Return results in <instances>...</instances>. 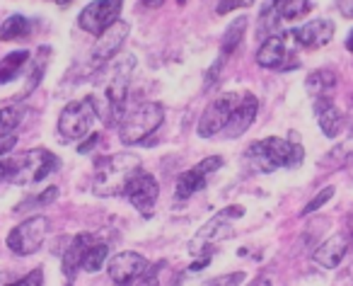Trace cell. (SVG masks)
<instances>
[{
	"label": "cell",
	"instance_id": "cell-17",
	"mask_svg": "<svg viewBox=\"0 0 353 286\" xmlns=\"http://www.w3.org/2000/svg\"><path fill=\"white\" fill-rule=\"evenodd\" d=\"M314 114H317L319 128H322L324 136H329V138H336L339 133L343 131V126H346V117H343V112L336 107L332 95H329V97H314Z\"/></svg>",
	"mask_w": 353,
	"mask_h": 286
},
{
	"label": "cell",
	"instance_id": "cell-18",
	"mask_svg": "<svg viewBox=\"0 0 353 286\" xmlns=\"http://www.w3.org/2000/svg\"><path fill=\"white\" fill-rule=\"evenodd\" d=\"M348 252V233H336L314 250V262L324 269H334L341 265L343 255Z\"/></svg>",
	"mask_w": 353,
	"mask_h": 286
},
{
	"label": "cell",
	"instance_id": "cell-39",
	"mask_svg": "<svg viewBox=\"0 0 353 286\" xmlns=\"http://www.w3.org/2000/svg\"><path fill=\"white\" fill-rule=\"evenodd\" d=\"M59 6H68V3H73V0H56Z\"/></svg>",
	"mask_w": 353,
	"mask_h": 286
},
{
	"label": "cell",
	"instance_id": "cell-11",
	"mask_svg": "<svg viewBox=\"0 0 353 286\" xmlns=\"http://www.w3.org/2000/svg\"><path fill=\"white\" fill-rule=\"evenodd\" d=\"M223 168V158L221 155H211V158L201 160L199 165H194L192 170L179 175L176 180V192L174 197L176 199H189L192 194H196L199 189H203L208 184V178H211L216 170Z\"/></svg>",
	"mask_w": 353,
	"mask_h": 286
},
{
	"label": "cell",
	"instance_id": "cell-22",
	"mask_svg": "<svg viewBox=\"0 0 353 286\" xmlns=\"http://www.w3.org/2000/svg\"><path fill=\"white\" fill-rule=\"evenodd\" d=\"M27 64H30V51H12L6 59H0V85L15 80Z\"/></svg>",
	"mask_w": 353,
	"mask_h": 286
},
{
	"label": "cell",
	"instance_id": "cell-38",
	"mask_svg": "<svg viewBox=\"0 0 353 286\" xmlns=\"http://www.w3.org/2000/svg\"><path fill=\"white\" fill-rule=\"evenodd\" d=\"M252 286H271V281H269V279H256Z\"/></svg>",
	"mask_w": 353,
	"mask_h": 286
},
{
	"label": "cell",
	"instance_id": "cell-27",
	"mask_svg": "<svg viewBox=\"0 0 353 286\" xmlns=\"http://www.w3.org/2000/svg\"><path fill=\"white\" fill-rule=\"evenodd\" d=\"M332 197H334V187H324L322 192H319L317 197H314L312 202H310L307 207H305L303 211H300V216H307V213H314V211H317V209H322L324 204H327Z\"/></svg>",
	"mask_w": 353,
	"mask_h": 286
},
{
	"label": "cell",
	"instance_id": "cell-21",
	"mask_svg": "<svg viewBox=\"0 0 353 286\" xmlns=\"http://www.w3.org/2000/svg\"><path fill=\"white\" fill-rule=\"evenodd\" d=\"M92 242V238L88 236V233H80V236L73 238V242H70L68 247H65V255H63V274L68 276V279H73L75 271L80 269V260H83V252L85 247Z\"/></svg>",
	"mask_w": 353,
	"mask_h": 286
},
{
	"label": "cell",
	"instance_id": "cell-1",
	"mask_svg": "<svg viewBox=\"0 0 353 286\" xmlns=\"http://www.w3.org/2000/svg\"><path fill=\"white\" fill-rule=\"evenodd\" d=\"M133 68H136V59L131 54L119 59L104 75V88L97 95L88 97L94 109V117L102 119L107 126H112V124H117L121 119L123 107H126L128 85H131L133 78Z\"/></svg>",
	"mask_w": 353,
	"mask_h": 286
},
{
	"label": "cell",
	"instance_id": "cell-9",
	"mask_svg": "<svg viewBox=\"0 0 353 286\" xmlns=\"http://www.w3.org/2000/svg\"><path fill=\"white\" fill-rule=\"evenodd\" d=\"M123 8V0H92L78 17L80 30H85L88 35H102L109 25L119 20Z\"/></svg>",
	"mask_w": 353,
	"mask_h": 286
},
{
	"label": "cell",
	"instance_id": "cell-25",
	"mask_svg": "<svg viewBox=\"0 0 353 286\" xmlns=\"http://www.w3.org/2000/svg\"><path fill=\"white\" fill-rule=\"evenodd\" d=\"M30 37V20L25 15H10L0 25V39L3 41H17Z\"/></svg>",
	"mask_w": 353,
	"mask_h": 286
},
{
	"label": "cell",
	"instance_id": "cell-23",
	"mask_svg": "<svg viewBox=\"0 0 353 286\" xmlns=\"http://www.w3.org/2000/svg\"><path fill=\"white\" fill-rule=\"evenodd\" d=\"M336 85V73L329 68H322V70H314L310 73L307 78V93L312 97H329V90Z\"/></svg>",
	"mask_w": 353,
	"mask_h": 286
},
{
	"label": "cell",
	"instance_id": "cell-29",
	"mask_svg": "<svg viewBox=\"0 0 353 286\" xmlns=\"http://www.w3.org/2000/svg\"><path fill=\"white\" fill-rule=\"evenodd\" d=\"M256 0H221L216 8L218 15H225V12H232V10H240V8H250L254 6Z\"/></svg>",
	"mask_w": 353,
	"mask_h": 286
},
{
	"label": "cell",
	"instance_id": "cell-30",
	"mask_svg": "<svg viewBox=\"0 0 353 286\" xmlns=\"http://www.w3.org/2000/svg\"><path fill=\"white\" fill-rule=\"evenodd\" d=\"M10 286H44V271L37 267V269H32L27 276H22V279H15Z\"/></svg>",
	"mask_w": 353,
	"mask_h": 286
},
{
	"label": "cell",
	"instance_id": "cell-20",
	"mask_svg": "<svg viewBox=\"0 0 353 286\" xmlns=\"http://www.w3.org/2000/svg\"><path fill=\"white\" fill-rule=\"evenodd\" d=\"M245 30H247V17L245 15H240L237 20H232L230 25H228L225 35H223V39H221V59H218L221 64H225V59H230V56L240 49Z\"/></svg>",
	"mask_w": 353,
	"mask_h": 286
},
{
	"label": "cell",
	"instance_id": "cell-4",
	"mask_svg": "<svg viewBox=\"0 0 353 286\" xmlns=\"http://www.w3.org/2000/svg\"><path fill=\"white\" fill-rule=\"evenodd\" d=\"M162 119H165V109L157 102H145L141 107H136L119 126V138L126 146H136L143 138H148L150 133H155L160 128Z\"/></svg>",
	"mask_w": 353,
	"mask_h": 286
},
{
	"label": "cell",
	"instance_id": "cell-24",
	"mask_svg": "<svg viewBox=\"0 0 353 286\" xmlns=\"http://www.w3.org/2000/svg\"><path fill=\"white\" fill-rule=\"evenodd\" d=\"M109 257V247L107 242H90L83 252V260H80V269L85 271H99L104 267Z\"/></svg>",
	"mask_w": 353,
	"mask_h": 286
},
{
	"label": "cell",
	"instance_id": "cell-33",
	"mask_svg": "<svg viewBox=\"0 0 353 286\" xmlns=\"http://www.w3.org/2000/svg\"><path fill=\"white\" fill-rule=\"evenodd\" d=\"M10 175H12V160L0 158V182H3V180L10 182Z\"/></svg>",
	"mask_w": 353,
	"mask_h": 286
},
{
	"label": "cell",
	"instance_id": "cell-7",
	"mask_svg": "<svg viewBox=\"0 0 353 286\" xmlns=\"http://www.w3.org/2000/svg\"><path fill=\"white\" fill-rule=\"evenodd\" d=\"M46 233H49V218L46 216H32L27 221H22L20 226H15L8 236V247L10 252L20 257L34 255L46 240Z\"/></svg>",
	"mask_w": 353,
	"mask_h": 286
},
{
	"label": "cell",
	"instance_id": "cell-10",
	"mask_svg": "<svg viewBox=\"0 0 353 286\" xmlns=\"http://www.w3.org/2000/svg\"><path fill=\"white\" fill-rule=\"evenodd\" d=\"M245 216V209L242 207H228L223 209L221 213H216V216L211 218V221L206 223V226L201 228V231L196 233V238L192 240V255H196V250L201 245H206V242H218V240H228V238H232V218H242Z\"/></svg>",
	"mask_w": 353,
	"mask_h": 286
},
{
	"label": "cell",
	"instance_id": "cell-32",
	"mask_svg": "<svg viewBox=\"0 0 353 286\" xmlns=\"http://www.w3.org/2000/svg\"><path fill=\"white\" fill-rule=\"evenodd\" d=\"M56 197H59V189H56V187H49V189H44V192H41L39 197L34 199V204H37V207H46V204H51Z\"/></svg>",
	"mask_w": 353,
	"mask_h": 286
},
{
	"label": "cell",
	"instance_id": "cell-5",
	"mask_svg": "<svg viewBox=\"0 0 353 286\" xmlns=\"http://www.w3.org/2000/svg\"><path fill=\"white\" fill-rule=\"evenodd\" d=\"M59 170V158L51 151L32 149L20 158H12V175L10 182L15 184H37L46 180L51 173Z\"/></svg>",
	"mask_w": 353,
	"mask_h": 286
},
{
	"label": "cell",
	"instance_id": "cell-3",
	"mask_svg": "<svg viewBox=\"0 0 353 286\" xmlns=\"http://www.w3.org/2000/svg\"><path fill=\"white\" fill-rule=\"evenodd\" d=\"M143 173V163L136 153H114L97 160L94 168L92 189L99 197H121L126 192L128 182Z\"/></svg>",
	"mask_w": 353,
	"mask_h": 286
},
{
	"label": "cell",
	"instance_id": "cell-35",
	"mask_svg": "<svg viewBox=\"0 0 353 286\" xmlns=\"http://www.w3.org/2000/svg\"><path fill=\"white\" fill-rule=\"evenodd\" d=\"M94 141H97V133H90V141L88 143H83V146H80V149H78V153H90V149H92V143Z\"/></svg>",
	"mask_w": 353,
	"mask_h": 286
},
{
	"label": "cell",
	"instance_id": "cell-2",
	"mask_svg": "<svg viewBox=\"0 0 353 286\" xmlns=\"http://www.w3.org/2000/svg\"><path fill=\"white\" fill-rule=\"evenodd\" d=\"M303 160H305L303 146L279 136H269L264 141H256L247 149V163L252 165V170L266 175L281 168H290V170L300 168Z\"/></svg>",
	"mask_w": 353,
	"mask_h": 286
},
{
	"label": "cell",
	"instance_id": "cell-37",
	"mask_svg": "<svg viewBox=\"0 0 353 286\" xmlns=\"http://www.w3.org/2000/svg\"><path fill=\"white\" fill-rule=\"evenodd\" d=\"M162 3H165V0H143V6L145 8H160Z\"/></svg>",
	"mask_w": 353,
	"mask_h": 286
},
{
	"label": "cell",
	"instance_id": "cell-19",
	"mask_svg": "<svg viewBox=\"0 0 353 286\" xmlns=\"http://www.w3.org/2000/svg\"><path fill=\"white\" fill-rule=\"evenodd\" d=\"M288 59V49H285V37L271 35L264 39V44L256 51V64L261 68H281L283 61Z\"/></svg>",
	"mask_w": 353,
	"mask_h": 286
},
{
	"label": "cell",
	"instance_id": "cell-36",
	"mask_svg": "<svg viewBox=\"0 0 353 286\" xmlns=\"http://www.w3.org/2000/svg\"><path fill=\"white\" fill-rule=\"evenodd\" d=\"M12 281H15V276L10 271H0V286H10Z\"/></svg>",
	"mask_w": 353,
	"mask_h": 286
},
{
	"label": "cell",
	"instance_id": "cell-6",
	"mask_svg": "<svg viewBox=\"0 0 353 286\" xmlns=\"http://www.w3.org/2000/svg\"><path fill=\"white\" fill-rule=\"evenodd\" d=\"M94 109L90 104V99H75V102L65 104L63 112L59 117V136L61 141H80V138L90 136V128L94 122Z\"/></svg>",
	"mask_w": 353,
	"mask_h": 286
},
{
	"label": "cell",
	"instance_id": "cell-34",
	"mask_svg": "<svg viewBox=\"0 0 353 286\" xmlns=\"http://www.w3.org/2000/svg\"><path fill=\"white\" fill-rule=\"evenodd\" d=\"M339 10H341V15L346 17V20H351L353 17V0H336Z\"/></svg>",
	"mask_w": 353,
	"mask_h": 286
},
{
	"label": "cell",
	"instance_id": "cell-16",
	"mask_svg": "<svg viewBox=\"0 0 353 286\" xmlns=\"http://www.w3.org/2000/svg\"><path fill=\"white\" fill-rule=\"evenodd\" d=\"M256 112H259V99H256L252 93H242L240 104L235 107V112H232L230 122H228L225 128H223V131H225V136L228 138L242 136V133H245L247 128H250L252 124H254Z\"/></svg>",
	"mask_w": 353,
	"mask_h": 286
},
{
	"label": "cell",
	"instance_id": "cell-13",
	"mask_svg": "<svg viewBox=\"0 0 353 286\" xmlns=\"http://www.w3.org/2000/svg\"><path fill=\"white\" fill-rule=\"evenodd\" d=\"M123 194H126V199L141 213H150L157 202V197H160V184H157V180L152 178V175L138 173L136 178L128 182V187Z\"/></svg>",
	"mask_w": 353,
	"mask_h": 286
},
{
	"label": "cell",
	"instance_id": "cell-26",
	"mask_svg": "<svg viewBox=\"0 0 353 286\" xmlns=\"http://www.w3.org/2000/svg\"><path fill=\"white\" fill-rule=\"evenodd\" d=\"M22 117H25V109L17 107V104H8V107L0 109V138L10 136L20 126Z\"/></svg>",
	"mask_w": 353,
	"mask_h": 286
},
{
	"label": "cell",
	"instance_id": "cell-8",
	"mask_svg": "<svg viewBox=\"0 0 353 286\" xmlns=\"http://www.w3.org/2000/svg\"><path fill=\"white\" fill-rule=\"evenodd\" d=\"M242 93H223L213 99L206 107V112L201 114V122H199V136L201 138H213L216 133H221L225 128V124L230 122L232 112L240 104Z\"/></svg>",
	"mask_w": 353,
	"mask_h": 286
},
{
	"label": "cell",
	"instance_id": "cell-31",
	"mask_svg": "<svg viewBox=\"0 0 353 286\" xmlns=\"http://www.w3.org/2000/svg\"><path fill=\"white\" fill-rule=\"evenodd\" d=\"M131 286H160V284H157V267H148L145 274L138 276Z\"/></svg>",
	"mask_w": 353,
	"mask_h": 286
},
{
	"label": "cell",
	"instance_id": "cell-14",
	"mask_svg": "<svg viewBox=\"0 0 353 286\" xmlns=\"http://www.w3.org/2000/svg\"><path fill=\"white\" fill-rule=\"evenodd\" d=\"M128 32H131L128 22L117 20L114 25H109L107 30L102 32V35H97V41H94V46H92L94 64H104V61L114 59V56L121 51V46H123V41H126Z\"/></svg>",
	"mask_w": 353,
	"mask_h": 286
},
{
	"label": "cell",
	"instance_id": "cell-12",
	"mask_svg": "<svg viewBox=\"0 0 353 286\" xmlns=\"http://www.w3.org/2000/svg\"><path fill=\"white\" fill-rule=\"evenodd\" d=\"M109 279L114 281L117 286H131L138 276H143L148 271V260L138 252H119L109 260Z\"/></svg>",
	"mask_w": 353,
	"mask_h": 286
},
{
	"label": "cell",
	"instance_id": "cell-28",
	"mask_svg": "<svg viewBox=\"0 0 353 286\" xmlns=\"http://www.w3.org/2000/svg\"><path fill=\"white\" fill-rule=\"evenodd\" d=\"M245 281V271H232V274H223L211 279L206 286H240Z\"/></svg>",
	"mask_w": 353,
	"mask_h": 286
},
{
	"label": "cell",
	"instance_id": "cell-15",
	"mask_svg": "<svg viewBox=\"0 0 353 286\" xmlns=\"http://www.w3.org/2000/svg\"><path fill=\"white\" fill-rule=\"evenodd\" d=\"M290 35H293V39L298 41L300 46H305V49H319V46L329 44V41L334 39V22L317 17V20L305 22L303 27H298V30L290 32Z\"/></svg>",
	"mask_w": 353,
	"mask_h": 286
}]
</instances>
